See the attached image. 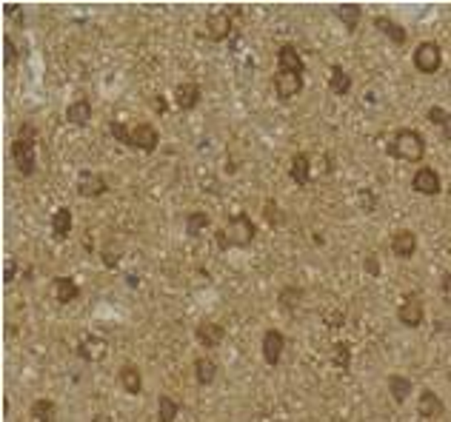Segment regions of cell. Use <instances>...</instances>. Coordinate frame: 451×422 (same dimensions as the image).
I'll list each match as a JSON object with an SVG mask.
<instances>
[{"instance_id": "cell-21", "label": "cell", "mask_w": 451, "mask_h": 422, "mask_svg": "<svg viewBox=\"0 0 451 422\" xmlns=\"http://www.w3.org/2000/svg\"><path fill=\"white\" fill-rule=\"evenodd\" d=\"M175 103L180 111H192L200 103V86L197 83H180L175 89Z\"/></svg>"}, {"instance_id": "cell-4", "label": "cell", "mask_w": 451, "mask_h": 422, "mask_svg": "<svg viewBox=\"0 0 451 422\" xmlns=\"http://www.w3.org/2000/svg\"><path fill=\"white\" fill-rule=\"evenodd\" d=\"M240 15H243L240 6H223L220 12L209 15V20H206V35L211 40H226L231 35V29H234V23L240 20Z\"/></svg>"}, {"instance_id": "cell-13", "label": "cell", "mask_w": 451, "mask_h": 422, "mask_svg": "<svg viewBox=\"0 0 451 422\" xmlns=\"http://www.w3.org/2000/svg\"><path fill=\"white\" fill-rule=\"evenodd\" d=\"M283 348H286V337H283V331H277V328H269V331L263 334V342H260V351H263L266 365L274 368L280 363Z\"/></svg>"}, {"instance_id": "cell-1", "label": "cell", "mask_w": 451, "mask_h": 422, "mask_svg": "<svg viewBox=\"0 0 451 422\" xmlns=\"http://www.w3.org/2000/svg\"><path fill=\"white\" fill-rule=\"evenodd\" d=\"M35 137L37 129L32 123H20L17 134L12 140V160H15V169L23 177H32L37 172V152H35Z\"/></svg>"}, {"instance_id": "cell-33", "label": "cell", "mask_w": 451, "mask_h": 422, "mask_svg": "<svg viewBox=\"0 0 451 422\" xmlns=\"http://www.w3.org/2000/svg\"><path fill=\"white\" fill-rule=\"evenodd\" d=\"M3 55H6V68H17L20 55H17V43H15L12 37L3 40Z\"/></svg>"}, {"instance_id": "cell-24", "label": "cell", "mask_w": 451, "mask_h": 422, "mask_svg": "<svg viewBox=\"0 0 451 422\" xmlns=\"http://www.w3.org/2000/svg\"><path fill=\"white\" fill-rule=\"evenodd\" d=\"M289 174L294 180V185H306L308 180H312V160H308V154H294L292 157V166H289Z\"/></svg>"}, {"instance_id": "cell-43", "label": "cell", "mask_w": 451, "mask_h": 422, "mask_svg": "<svg viewBox=\"0 0 451 422\" xmlns=\"http://www.w3.org/2000/svg\"><path fill=\"white\" fill-rule=\"evenodd\" d=\"M154 109H157V111H166V100H163V98H160V95H157V98H154Z\"/></svg>"}, {"instance_id": "cell-42", "label": "cell", "mask_w": 451, "mask_h": 422, "mask_svg": "<svg viewBox=\"0 0 451 422\" xmlns=\"http://www.w3.org/2000/svg\"><path fill=\"white\" fill-rule=\"evenodd\" d=\"M443 137H445L448 143H451V114H448V120L443 123Z\"/></svg>"}, {"instance_id": "cell-23", "label": "cell", "mask_w": 451, "mask_h": 422, "mask_svg": "<svg viewBox=\"0 0 451 422\" xmlns=\"http://www.w3.org/2000/svg\"><path fill=\"white\" fill-rule=\"evenodd\" d=\"M335 17L346 26V32H357L360 17H363V6L357 3H346V6H335Z\"/></svg>"}, {"instance_id": "cell-31", "label": "cell", "mask_w": 451, "mask_h": 422, "mask_svg": "<svg viewBox=\"0 0 451 422\" xmlns=\"http://www.w3.org/2000/svg\"><path fill=\"white\" fill-rule=\"evenodd\" d=\"M209 226H211V220H209V214H203V211H192V214L186 217V234L188 237H197V234L203 228H209Z\"/></svg>"}, {"instance_id": "cell-39", "label": "cell", "mask_w": 451, "mask_h": 422, "mask_svg": "<svg viewBox=\"0 0 451 422\" xmlns=\"http://www.w3.org/2000/svg\"><path fill=\"white\" fill-rule=\"evenodd\" d=\"M360 200H363V208H366V211H374V208H377V197H374L369 189L360 192Z\"/></svg>"}, {"instance_id": "cell-36", "label": "cell", "mask_w": 451, "mask_h": 422, "mask_svg": "<svg viewBox=\"0 0 451 422\" xmlns=\"http://www.w3.org/2000/svg\"><path fill=\"white\" fill-rule=\"evenodd\" d=\"M15 279H17V260H15V257H9L6 266H3V283L9 286V283H15Z\"/></svg>"}, {"instance_id": "cell-26", "label": "cell", "mask_w": 451, "mask_h": 422, "mask_svg": "<svg viewBox=\"0 0 451 422\" xmlns=\"http://www.w3.org/2000/svg\"><path fill=\"white\" fill-rule=\"evenodd\" d=\"M412 391H414V383L409 377H403V374H391L389 377V394H391L394 403H406L412 396Z\"/></svg>"}, {"instance_id": "cell-41", "label": "cell", "mask_w": 451, "mask_h": 422, "mask_svg": "<svg viewBox=\"0 0 451 422\" xmlns=\"http://www.w3.org/2000/svg\"><path fill=\"white\" fill-rule=\"evenodd\" d=\"M366 274H371V277H380V263H377V257H366Z\"/></svg>"}, {"instance_id": "cell-14", "label": "cell", "mask_w": 451, "mask_h": 422, "mask_svg": "<svg viewBox=\"0 0 451 422\" xmlns=\"http://www.w3.org/2000/svg\"><path fill=\"white\" fill-rule=\"evenodd\" d=\"M391 251L400 260H412L414 251H417V234L412 228H400L394 237H391Z\"/></svg>"}, {"instance_id": "cell-19", "label": "cell", "mask_w": 451, "mask_h": 422, "mask_svg": "<svg viewBox=\"0 0 451 422\" xmlns=\"http://www.w3.org/2000/svg\"><path fill=\"white\" fill-rule=\"evenodd\" d=\"M374 29L383 32L394 46H406V40H409V32L403 29L400 23H394L391 17H386V15H377V17H374Z\"/></svg>"}, {"instance_id": "cell-17", "label": "cell", "mask_w": 451, "mask_h": 422, "mask_svg": "<svg viewBox=\"0 0 451 422\" xmlns=\"http://www.w3.org/2000/svg\"><path fill=\"white\" fill-rule=\"evenodd\" d=\"M52 291H55V300L60 302V306H69V302H75L80 297V286L75 283L69 274H60L55 277V283H52Z\"/></svg>"}, {"instance_id": "cell-29", "label": "cell", "mask_w": 451, "mask_h": 422, "mask_svg": "<svg viewBox=\"0 0 451 422\" xmlns=\"http://www.w3.org/2000/svg\"><path fill=\"white\" fill-rule=\"evenodd\" d=\"M195 377H197V385H211V383H215V377H218V365L211 363L209 357H200L195 363Z\"/></svg>"}, {"instance_id": "cell-15", "label": "cell", "mask_w": 451, "mask_h": 422, "mask_svg": "<svg viewBox=\"0 0 451 422\" xmlns=\"http://www.w3.org/2000/svg\"><path fill=\"white\" fill-rule=\"evenodd\" d=\"M277 63H280V68H286V72H294V75H303V72H306V60H303V55L297 52L294 43H283V46H280V49H277Z\"/></svg>"}, {"instance_id": "cell-27", "label": "cell", "mask_w": 451, "mask_h": 422, "mask_svg": "<svg viewBox=\"0 0 451 422\" xmlns=\"http://www.w3.org/2000/svg\"><path fill=\"white\" fill-rule=\"evenodd\" d=\"M58 405L52 400H35L29 408V422H55Z\"/></svg>"}, {"instance_id": "cell-34", "label": "cell", "mask_w": 451, "mask_h": 422, "mask_svg": "<svg viewBox=\"0 0 451 422\" xmlns=\"http://www.w3.org/2000/svg\"><path fill=\"white\" fill-rule=\"evenodd\" d=\"M266 217H269V223H272L274 228H280L283 223H286V214H280L274 200H266Z\"/></svg>"}, {"instance_id": "cell-7", "label": "cell", "mask_w": 451, "mask_h": 422, "mask_svg": "<svg viewBox=\"0 0 451 422\" xmlns=\"http://www.w3.org/2000/svg\"><path fill=\"white\" fill-rule=\"evenodd\" d=\"M412 189H414L417 194H425V197H437V194L443 192V177H440V172L432 169V166H420V169L414 172V177H412Z\"/></svg>"}, {"instance_id": "cell-12", "label": "cell", "mask_w": 451, "mask_h": 422, "mask_svg": "<svg viewBox=\"0 0 451 422\" xmlns=\"http://www.w3.org/2000/svg\"><path fill=\"white\" fill-rule=\"evenodd\" d=\"M195 340L203 348H218L226 340V328L220 322H215V320H200L197 328H195Z\"/></svg>"}, {"instance_id": "cell-18", "label": "cell", "mask_w": 451, "mask_h": 422, "mask_svg": "<svg viewBox=\"0 0 451 422\" xmlns=\"http://www.w3.org/2000/svg\"><path fill=\"white\" fill-rule=\"evenodd\" d=\"M443 411H445V405H443L440 396H437L432 388H423V391H420V403H417V414H420L423 419H437Z\"/></svg>"}, {"instance_id": "cell-40", "label": "cell", "mask_w": 451, "mask_h": 422, "mask_svg": "<svg viewBox=\"0 0 451 422\" xmlns=\"http://www.w3.org/2000/svg\"><path fill=\"white\" fill-rule=\"evenodd\" d=\"M3 12H6V17H12L17 23V26H23V6H6Z\"/></svg>"}, {"instance_id": "cell-9", "label": "cell", "mask_w": 451, "mask_h": 422, "mask_svg": "<svg viewBox=\"0 0 451 422\" xmlns=\"http://www.w3.org/2000/svg\"><path fill=\"white\" fill-rule=\"evenodd\" d=\"M106 354H109V342H106V337H100V334H86V337L78 342V357H80L83 363H100Z\"/></svg>"}, {"instance_id": "cell-30", "label": "cell", "mask_w": 451, "mask_h": 422, "mask_svg": "<svg viewBox=\"0 0 451 422\" xmlns=\"http://www.w3.org/2000/svg\"><path fill=\"white\" fill-rule=\"evenodd\" d=\"M328 360H331V365H337V368L346 371L351 365V348H348V342H335V345H331Z\"/></svg>"}, {"instance_id": "cell-25", "label": "cell", "mask_w": 451, "mask_h": 422, "mask_svg": "<svg viewBox=\"0 0 451 422\" xmlns=\"http://www.w3.org/2000/svg\"><path fill=\"white\" fill-rule=\"evenodd\" d=\"M66 120L72 123V126H86L91 120V103L86 98L75 100V103H69L66 106Z\"/></svg>"}, {"instance_id": "cell-32", "label": "cell", "mask_w": 451, "mask_h": 422, "mask_svg": "<svg viewBox=\"0 0 451 422\" xmlns=\"http://www.w3.org/2000/svg\"><path fill=\"white\" fill-rule=\"evenodd\" d=\"M109 134L117 140V143L132 146V129H129V126H123L121 120H109Z\"/></svg>"}, {"instance_id": "cell-16", "label": "cell", "mask_w": 451, "mask_h": 422, "mask_svg": "<svg viewBox=\"0 0 451 422\" xmlns=\"http://www.w3.org/2000/svg\"><path fill=\"white\" fill-rule=\"evenodd\" d=\"M117 383H121V388L132 396H137L140 391H143V374H140V368L134 363H123V368L117 371Z\"/></svg>"}, {"instance_id": "cell-28", "label": "cell", "mask_w": 451, "mask_h": 422, "mask_svg": "<svg viewBox=\"0 0 451 422\" xmlns=\"http://www.w3.org/2000/svg\"><path fill=\"white\" fill-rule=\"evenodd\" d=\"M180 414V403L175 400V396L169 394H160V400H157V419L160 422H175Z\"/></svg>"}, {"instance_id": "cell-5", "label": "cell", "mask_w": 451, "mask_h": 422, "mask_svg": "<svg viewBox=\"0 0 451 422\" xmlns=\"http://www.w3.org/2000/svg\"><path fill=\"white\" fill-rule=\"evenodd\" d=\"M414 66L420 75H437L443 66V52L434 40H423L414 49Z\"/></svg>"}, {"instance_id": "cell-8", "label": "cell", "mask_w": 451, "mask_h": 422, "mask_svg": "<svg viewBox=\"0 0 451 422\" xmlns=\"http://www.w3.org/2000/svg\"><path fill=\"white\" fill-rule=\"evenodd\" d=\"M272 83H274V91H277L280 100H292V98H297L303 91V75L286 72V68H277Z\"/></svg>"}, {"instance_id": "cell-3", "label": "cell", "mask_w": 451, "mask_h": 422, "mask_svg": "<svg viewBox=\"0 0 451 422\" xmlns=\"http://www.w3.org/2000/svg\"><path fill=\"white\" fill-rule=\"evenodd\" d=\"M254 237H257L254 220L246 214V211H240V214L229 217V223H226L223 234L218 237V243H220V248H229V246L231 248H249L254 243Z\"/></svg>"}, {"instance_id": "cell-37", "label": "cell", "mask_w": 451, "mask_h": 422, "mask_svg": "<svg viewBox=\"0 0 451 422\" xmlns=\"http://www.w3.org/2000/svg\"><path fill=\"white\" fill-rule=\"evenodd\" d=\"M117 254H121V251H117V243H109V246H106V251H103V263H106L109 268H114V266H117Z\"/></svg>"}, {"instance_id": "cell-22", "label": "cell", "mask_w": 451, "mask_h": 422, "mask_svg": "<svg viewBox=\"0 0 451 422\" xmlns=\"http://www.w3.org/2000/svg\"><path fill=\"white\" fill-rule=\"evenodd\" d=\"M75 223H72V211H69L66 205H60L55 214H52V237L55 240H66L69 234H72Z\"/></svg>"}, {"instance_id": "cell-6", "label": "cell", "mask_w": 451, "mask_h": 422, "mask_svg": "<svg viewBox=\"0 0 451 422\" xmlns=\"http://www.w3.org/2000/svg\"><path fill=\"white\" fill-rule=\"evenodd\" d=\"M397 320L406 328H420L425 320V309H423V297L417 291H406L403 294V302L397 309Z\"/></svg>"}, {"instance_id": "cell-11", "label": "cell", "mask_w": 451, "mask_h": 422, "mask_svg": "<svg viewBox=\"0 0 451 422\" xmlns=\"http://www.w3.org/2000/svg\"><path fill=\"white\" fill-rule=\"evenodd\" d=\"M109 192V183L103 174L98 172H80L78 174V194L86 197V200H94V197H100Z\"/></svg>"}, {"instance_id": "cell-35", "label": "cell", "mask_w": 451, "mask_h": 422, "mask_svg": "<svg viewBox=\"0 0 451 422\" xmlns=\"http://www.w3.org/2000/svg\"><path fill=\"white\" fill-rule=\"evenodd\" d=\"M448 114H451V111H445L443 106H432V109H429V120H432L434 126H440V129H443V123L448 120Z\"/></svg>"}, {"instance_id": "cell-10", "label": "cell", "mask_w": 451, "mask_h": 422, "mask_svg": "<svg viewBox=\"0 0 451 422\" xmlns=\"http://www.w3.org/2000/svg\"><path fill=\"white\" fill-rule=\"evenodd\" d=\"M157 146H160V131L152 123H137L132 129V149L152 154V152H157Z\"/></svg>"}, {"instance_id": "cell-38", "label": "cell", "mask_w": 451, "mask_h": 422, "mask_svg": "<svg viewBox=\"0 0 451 422\" xmlns=\"http://www.w3.org/2000/svg\"><path fill=\"white\" fill-rule=\"evenodd\" d=\"M440 294H443L445 302H451V271H445L443 279H440Z\"/></svg>"}, {"instance_id": "cell-2", "label": "cell", "mask_w": 451, "mask_h": 422, "mask_svg": "<svg viewBox=\"0 0 451 422\" xmlns=\"http://www.w3.org/2000/svg\"><path fill=\"white\" fill-rule=\"evenodd\" d=\"M389 154L406 163H420L425 157V137L417 129H397L389 140Z\"/></svg>"}, {"instance_id": "cell-20", "label": "cell", "mask_w": 451, "mask_h": 422, "mask_svg": "<svg viewBox=\"0 0 451 422\" xmlns=\"http://www.w3.org/2000/svg\"><path fill=\"white\" fill-rule=\"evenodd\" d=\"M328 91H335L337 98H346L351 91V75L340 63H331L328 66Z\"/></svg>"}]
</instances>
